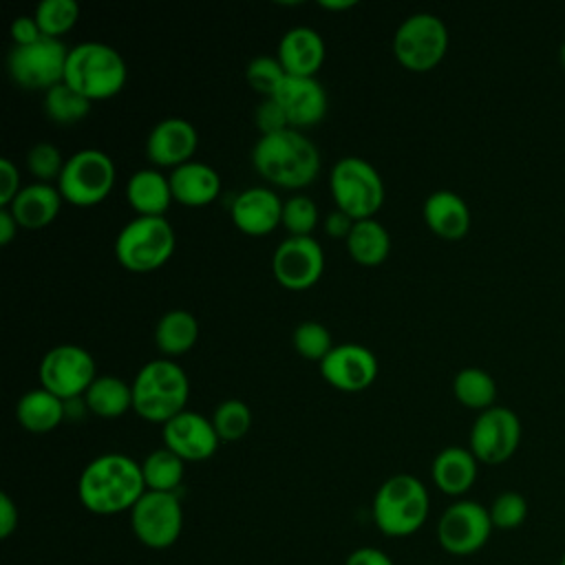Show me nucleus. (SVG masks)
Wrapping results in <instances>:
<instances>
[{"label": "nucleus", "instance_id": "1", "mask_svg": "<svg viewBox=\"0 0 565 565\" xmlns=\"http://www.w3.org/2000/svg\"><path fill=\"white\" fill-rule=\"evenodd\" d=\"M146 490L141 463L124 452L97 455L77 479L79 503L93 514L130 512Z\"/></svg>", "mask_w": 565, "mask_h": 565}, {"label": "nucleus", "instance_id": "2", "mask_svg": "<svg viewBox=\"0 0 565 565\" xmlns=\"http://www.w3.org/2000/svg\"><path fill=\"white\" fill-rule=\"evenodd\" d=\"M254 170L274 185L296 190L309 185L320 172L316 143L296 128L258 137L252 148Z\"/></svg>", "mask_w": 565, "mask_h": 565}, {"label": "nucleus", "instance_id": "3", "mask_svg": "<svg viewBox=\"0 0 565 565\" xmlns=\"http://www.w3.org/2000/svg\"><path fill=\"white\" fill-rule=\"evenodd\" d=\"M132 411L157 424H166L185 411L190 397V380L181 364L172 358L146 362L132 380Z\"/></svg>", "mask_w": 565, "mask_h": 565}, {"label": "nucleus", "instance_id": "4", "mask_svg": "<svg viewBox=\"0 0 565 565\" xmlns=\"http://www.w3.org/2000/svg\"><path fill=\"white\" fill-rule=\"evenodd\" d=\"M428 510L430 499L426 486L406 472L382 481L371 505L377 530L391 539L415 534L428 519Z\"/></svg>", "mask_w": 565, "mask_h": 565}, {"label": "nucleus", "instance_id": "5", "mask_svg": "<svg viewBox=\"0 0 565 565\" xmlns=\"http://www.w3.org/2000/svg\"><path fill=\"white\" fill-rule=\"evenodd\" d=\"M126 77V62L110 44L88 40L68 49L64 82L90 102L117 95Z\"/></svg>", "mask_w": 565, "mask_h": 565}, {"label": "nucleus", "instance_id": "6", "mask_svg": "<svg viewBox=\"0 0 565 565\" xmlns=\"http://www.w3.org/2000/svg\"><path fill=\"white\" fill-rule=\"evenodd\" d=\"M177 234L166 216H135L115 238V256L128 271L159 269L174 252Z\"/></svg>", "mask_w": 565, "mask_h": 565}, {"label": "nucleus", "instance_id": "7", "mask_svg": "<svg viewBox=\"0 0 565 565\" xmlns=\"http://www.w3.org/2000/svg\"><path fill=\"white\" fill-rule=\"evenodd\" d=\"M329 190L335 207L353 221L373 218L384 203V181L380 172L362 157H342L329 172Z\"/></svg>", "mask_w": 565, "mask_h": 565}, {"label": "nucleus", "instance_id": "8", "mask_svg": "<svg viewBox=\"0 0 565 565\" xmlns=\"http://www.w3.org/2000/svg\"><path fill=\"white\" fill-rule=\"evenodd\" d=\"M115 163L99 148H82L73 152L57 179V190L73 205H95L104 201L115 185Z\"/></svg>", "mask_w": 565, "mask_h": 565}, {"label": "nucleus", "instance_id": "9", "mask_svg": "<svg viewBox=\"0 0 565 565\" xmlns=\"http://www.w3.org/2000/svg\"><path fill=\"white\" fill-rule=\"evenodd\" d=\"M448 49V29L435 13L408 15L393 35V53L408 71H430Z\"/></svg>", "mask_w": 565, "mask_h": 565}, {"label": "nucleus", "instance_id": "10", "mask_svg": "<svg viewBox=\"0 0 565 565\" xmlns=\"http://www.w3.org/2000/svg\"><path fill=\"white\" fill-rule=\"evenodd\" d=\"M68 49L57 38L42 35L26 46H13L7 55L9 77L26 90H49L64 82Z\"/></svg>", "mask_w": 565, "mask_h": 565}, {"label": "nucleus", "instance_id": "11", "mask_svg": "<svg viewBox=\"0 0 565 565\" xmlns=\"http://www.w3.org/2000/svg\"><path fill=\"white\" fill-rule=\"evenodd\" d=\"M130 527L137 541L150 550L174 545L183 530V508L177 492L146 490L130 510Z\"/></svg>", "mask_w": 565, "mask_h": 565}, {"label": "nucleus", "instance_id": "12", "mask_svg": "<svg viewBox=\"0 0 565 565\" xmlns=\"http://www.w3.org/2000/svg\"><path fill=\"white\" fill-rule=\"evenodd\" d=\"M95 371V360L84 347L57 344L40 360V384L66 402L84 397L97 377Z\"/></svg>", "mask_w": 565, "mask_h": 565}, {"label": "nucleus", "instance_id": "13", "mask_svg": "<svg viewBox=\"0 0 565 565\" xmlns=\"http://www.w3.org/2000/svg\"><path fill=\"white\" fill-rule=\"evenodd\" d=\"M492 530L488 508L472 499H459L441 512L437 541L441 550L452 556H470L488 543Z\"/></svg>", "mask_w": 565, "mask_h": 565}, {"label": "nucleus", "instance_id": "14", "mask_svg": "<svg viewBox=\"0 0 565 565\" xmlns=\"http://www.w3.org/2000/svg\"><path fill=\"white\" fill-rule=\"evenodd\" d=\"M470 452L477 461L497 466L508 461L521 441V419L505 406H490L477 415L470 428Z\"/></svg>", "mask_w": 565, "mask_h": 565}, {"label": "nucleus", "instance_id": "15", "mask_svg": "<svg viewBox=\"0 0 565 565\" xmlns=\"http://www.w3.org/2000/svg\"><path fill=\"white\" fill-rule=\"evenodd\" d=\"M271 271L285 289H309L324 271V252L313 236H287L274 249Z\"/></svg>", "mask_w": 565, "mask_h": 565}, {"label": "nucleus", "instance_id": "16", "mask_svg": "<svg viewBox=\"0 0 565 565\" xmlns=\"http://www.w3.org/2000/svg\"><path fill=\"white\" fill-rule=\"evenodd\" d=\"M320 373L333 388L358 393L369 388L377 377V358L364 344L342 342L320 362Z\"/></svg>", "mask_w": 565, "mask_h": 565}, {"label": "nucleus", "instance_id": "17", "mask_svg": "<svg viewBox=\"0 0 565 565\" xmlns=\"http://www.w3.org/2000/svg\"><path fill=\"white\" fill-rule=\"evenodd\" d=\"M161 437L163 446L183 461H205L221 444L212 419L188 408L161 424Z\"/></svg>", "mask_w": 565, "mask_h": 565}, {"label": "nucleus", "instance_id": "18", "mask_svg": "<svg viewBox=\"0 0 565 565\" xmlns=\"http://www.w3.org/2000/svg\"><path fill=\"white\" fill-rule=\"evenodd\" d=\"M271 97L278 102L289 126L296 130H305L322 121L329 106L327 90L316 77L285 75Z\"/></svg>", "mask_w": 565, "mask_h": 565}, {"label": "nucleus", "instance_id": "19", "mask_svg": "<svg viewBox=\"0 0 565 565\" xmlns=\"http://www.w3.org/2000/svg\"><path fill=\"white\" fill-rule=\"evenodd\" d=\"M199 146V132L194 124L183 117H166L157 121L146 137V157L154 166L177 168L192 161Z\"/></svg>", "mask_w": 565, "mask_h": 565}, {"label": "nucleus", "instance_id": "20", "mask_svg": "<svg viewBox=\"0 0 565 565\" xmlns=\"http://www.w3.org/2000/svg\"><path fill=\"white\" fill-rule=\"evenodd\" d=\"M282 203L274 190L252 185L234 196L230 214L243 234L265 236L282 223Z\"/></svg>", "mask_w": 565, "mask_h": 565}, {"label": "nucleus", "instance_id": "21", "mask_svg": "<svg viewBox=\"0 0 565 565\" xmlns=\"http://www.w3.org/2000/svg\"><path fill=\"white\" fill-rule=\"evenodd\" d=\"M324 40L313 26H291L278 42V60L287 75L316 77L324 62Z\"/></svg>", "mask_w": 565, "mask_h": 565}, {"label": "nucleus", "instance_id": "22", "mask_svg": "<svg viewBox=\"0 0 565 565\" xmlns=\"http://www.w3.org/2000/svg\"><path fill=\"white\" fill-rule=\"evenodd\" d=\"M422 214L433 234L457 241L470 230V207L452 190H435L426 196Z\"/></svg>", "mask_w": 565, "mask_h": 565}, {"label": "nucleus", "instance_id": "23", "mask_svg": "<svg viewBox=\"0 0 565 565\" xmlns=\"http://www.w3.org/2000/svg\"><path fill=\"white\" fill-rule=\"evenodd\" d=\"M172 196L183 205H207L221 192V177L218 172L203 161H185L168 174Z\"/></svg>", "mask_w": 565, "mask_h": 565}, {"label": "nucleus", "instance_id": "24", "mask_svg": "<svg viewBox=\"0 0 565 565\" xmlns=\"http://www.w3.org/2000/svg\"><path fill=\"white\" fill-rule=\"evenodd\" d=\"M62 201L64 199H62L57 185L33 181V183L24 185L7 207L11 210V214L15 216L20 227L40 230L57 216Z\"/></svg>", "mask_w": 565, "mask_h": 565}, {"label": "nucleus", "instance_id": "25", "mask_svg": "<svg viewBox=\"0 0 565 565\" xmlns=\"http://www.w3.org/2000/svg\"><path fill=\"white\" fill-rule=\"evenodd\" d=\"M477 457L470 452V448L461 446H448L439 450L430 466L433 483L450 497H459L468 492L477 479Z\"/></svg>", "mask_w": 565, "mask_h": 565}, {"label": "nucleus", "instance_id": "26", "mask_svg": "<svg viewBox=\"0 0 565 565\" xmlns=\"http://www.w3.org/2000/svg\"><path fill=\"white\" fill-rule=\"evenodd\" d=\"M126 199L139 216H163L174 196L166 174L154 168H141L128 177Z\"/></svg>", "mask_w": 565, "mask_h": 565}, {"label": "nucleus", "instance_id": "27", "mask_svg": "<svg viewBox=\"0 0 565 565\" xmlns=\"http://www.w3.org/2000/svg\"><path fill=\"white\" fill-rule=\"evenodd\" d=\"M66 415V402L46 388L26 391L15 404V417L31 433H49L60 426Z\"/></svg>", "mask_w": 565, "mask_h": 565}, {"label": "nucleus", "instance_id": "28", "mask_svg": "<svg viewBox=\"0 0 565 565\" xmlns=\"http://www.w3.org/2000/svg\"><path fill=\"white\" fill-rule=\"evenodd\" d=\"M344 241L349 256L366 267L380 265L391 252V236L377 218L355 221Z\"/></svg>", "mask_w": 565, "mask_h": 565}, {"label": "nucleus", "instance_id": "29", "mask_svg": "<svg viewBox=\"0 0 565 565\" xmlns=\"http://www.w3.org/2000/svg\"><path fill=\"white\" fill-rule=\"evenodd\" d=\"M196 338L199 322L194 313H190L188 309L166 311L154 327V344L159 347V351L166 353V358H174L190 351L196 344Z\"/></svg>", "mask_w": 565, "mask_h": 565}, {"label": "nucleus", "instance_id": "30", "mask_svg": "<svg viewBox=\"0 0 565 565\" xmlns=\"http://www.w3.org/2000/svg\"><path fill=\"white\" fill-rule=\"evenodd\" d=\"M84 404L99 417H119L132 408V386L117 375H97L84 393Z\"/></svg>", "mask_w": 565, "mask_h": 565}, {"label": "nucleus", "instance_id": "31", "mask_svg": "<svg viewBox=\"0 0 565 565\" xmlns=\"http://www.w3.org/2000/svg\"><path fill=\"white\" fill-rule=\"evenodd\" d=\"M452 393L463 406L481 413V411L494 406L497 382L486 369L463 366L452 377Z\"/></svg>", "mask_w": 565, "mask_h": 565}, {"label": "nucleus", "instance_id": "32", "mask_svg": "<svg viewBox=\"0 0 565 565\" xmlns=\"http://www.w3.org/2000/svg\"><path fill=\"white\" fill-rule=\"evenodd\" d=\"M141 472L148 490L157 492H177L183 481L185 461L174 455L170 448H157L148 452L141 461Z\"/></svg>", "mask_w": 565, "mask_h": 565}, {"label": "nucleus", "instance_id": "33", "mask_svg": "<svg viewBox=\"0 0 565 565\" xmlns=\"http://www.w3.org/2000/svg\"><path fill=\"white\" fill-rule=\"evenodd\" d=\"M42 104H44V113L51 121H55L60 126H71L90 113L93 102L88 97H84L82 93H77L75 88H71L66 82H60L44 93Z\"/></svg>", "mask_w": 565, "mask_h": 565}, {"label": "nucleus", "instance_id": "34", "mask_svg": "<svg viewBox=\"0 0 565 565\" xmlns=\"http://www.w3.org/2000/svg\"><path fill=\"white\" fill-rule=\"evenodd\" d=\"M42 35L57 38L71 31L79 18V4L75 0H42L33 13Z\"/></svg>", "mask_w": 565, "mask_h": 565}, {"label": "nucleus", "instance_id": "35", "mask_svg": "<svg viewBox=\"0 0 565 565\" xmlns=\"http://www.w3.org/2000/svg\"><path fill=\"white\" fill-rule=\"evenodd\" d=\"M212 424L221 441H236L241 439L252 426V411L243 399L230 397L216 404L212 413Z\"/></svg>", "mask_w": 565, "mask_h": 565}, {"label": "nucleus", "instance_id": "36", "mask_svg": "<svg viewBox=\"0 0 565 565\" xmlns=\"http://www.w3.org/2000/svg\"><path fill=\"white\" fill-rule=\"evenodd\" d=\"M291 342H294L296 353H300L302 358L313 360V362H322L327 358V353L335 347L333 340H331L329 329L322 322H318V320L300 322L294 329Z\"/></svg>", "mask_w": 565, "mask_h": 565}, {"label": "nucleus", "instance_id": "37", "mask_svg": "<svg viewBox=\"0 0 565 565\" xmlns=\"http://www.w3.org/2000/svg\"><path fill=\"white\" fill-rule=\"evenodd\" d=\"M318 223V205L307 194H294L282 203V225L289 236H311Z\"/></svg>", "mask_w": 565, "mask_h": 565}, {"label": "nucleus", "instance_id": "38", "mask_svg": "<svg viewBox=\"0 0 565 565\" xmlns=\"http://www.w3.org/2000/svg\"><path fill=\"white\" fill-rule=\"evenodd\" d=\"M488 512H490L492 527H497V530H516L527 519V501L521 492L505 490V492H499L492 499Z\"/></svg>", "mask_w": 565, "mask_h": 565}, {"label": "nucleus", "instance_id": "39", "mask_svg": "<svg viewBox=\"0 0 565 565\" xmlns=\"http://www.w3.org/2000/svg\"><path fill=\"white\" fill-rule=\"evenodd\" d=\"M285 75H287V73H285L280 60H278V57H271V55H256V57L249 60L247 66H245V79H247V84H249L256 93H260L263 97H271Z\"/></svg>", "mask_w": 565, "mask_h": 565}, {"label": "nucleus", "instance_id": "40", "mask_svg": "<svg viewBox=\"0 0 565 565\" xmlns=\"http://www.w3.org/2000/svg\"><path fill=\"white\" fill-rule=\"evenodd\" d=\"M64 163L66 159L62 157L60 148H55L49 141H38L26 152V168L35 177V181H42V183H51V181L57 183Z\"/></svg>", "mask_w": 565, "mask_h": 565}, {"label": "nucleus", "instance_id": "41", "mask_svg": "<svg viewBox=\"0 0 565 565\" xmlns=\"http://www.w3.org/2000/svg\"><path fill=\"white\" fill-rule=\"evenodd\" d=\"M254 121H256V128L260 132V137L265 135H276L285 128H291L282 108L278 106V102L274 97H263L256 106V113H254Z\"/></svg>", "mask_w": 565, "mask_h": 565}, {"label": "nucleus", "instance_id": "42", "mask_svg": "<svg viewBox=\"0 0 565 565\" xmlns=\"http://www.w3.org/2000/svg\"><path fill=\"white\" fill-rule=\"evenodd\" d=\"M20 190L22 185H20L18 166L9 157H2L0 159V205L7 207Z\"/></svg>", "mask_w": 565, "mask_h": 565}, {"label": "nucleus", "instance_id": "43", "mask_svg": "<svg viewBox=\"0 0 565 565\" xmlns=\"http://www.w3.org/2000/svg\"><path fill=\"white\" fill-rule=\"evenodd\" d=\"M42 38V31L35 22L33 15H20L11 22V40H13V46H26V44H33Z\"/></svg>", "mask_w": 565, "mask_h": 565}, {"label": "nucleus", "instance_id": "44", "mask_svg": "<svg viewBox=\"0 0 565 565\" xmlns=\"http://www.w3.org/2000/svg\"><path fill=\"white\" fill-rule=\"evenodd\" d=\"M344 565H395V563L380 547H358L347 556Z\"/></svg>", "mask_w": 565, "mask_h": 565}, {"label": "nucleus", "instance_id": "45", "mask_svg": "<svg viewBox=\"0 0 565 565\" xmlns=\"http://www.w3.org/2000/svg\"><path fill=\"white\" fill-rule=\"evenodd\" d=\"M18 519H20L18 505L13 503V499L7 492H2L0 494V536L2 539H9L15 532Z\"/></svg>", "mask_w": 565, "mask_h": 565}, {"label": "nucleus", "instance_id": "46", "mask_svg": "<svg viewBox=\"0 0 565 565\" xmlns=\"http://www.w3.org/2000/svg\"><path fill=\"white\" fill-rule=\"evenodd\" d=\"M353 218L347 214V212H342L340 207H335V210H331L327 216H324V232L329 234V236H333V238H347L349 236V232H351V227H353Z\"/></svg>", "mask_w": 565, "mask_h": 565}, {"label": "nucleus", "instance_id": "47", "mask_svg": "<svg viewBox=\"0 0 565 565\" xmlns=\"http://www.w3.org/2000/svg\"><path fill=\"white\" fill-rule=\"evenodd\" d=\"M18 221L9 207H0V245H9L18 234Z\"/></svg>", "mask_w": 565, "mask_h": 565}, {"label": "nucleus", "instance_id": "48", "mask_svg": "<svg viewBox=\"0 0 565 565\" xmlns=\"http://www.w3.org/2000/svg\"><path fill=\"white\" fill-rule=\"evenodd\" d=\"M353 4H355L353 0H335V2H331V0H322V2H320V7L331 9V11H338V9H351Z\"/></svg>", "mask_w": 565, "mask_h": 565}, {"label": "nucleus", "instance_id": "49", "mask_svg": "<svg viewBox=\"0 0 565 565\" xmlns=\"http://www.w3.org/2000/svg\"><path fill=\"white\" fill-rule=\"evenodd\" d=\"M558 62H561V66L565 68V42H563L561 49H558Z\"/></svg>", "mask_w": 565, "mask_h": 565}, {"label": "nucleus", "instance_id": "50", "mask_svg": "<svg viewBox=\"0 0 565 565\" xmlns=\"http://www.w3.org/2000/svg\"><path fill=\"white\" fill-rule=\"evenodd\" d=\"M558 565H565V552H563V556H561V561H558Z\"/></svg>", "mask_w": 565, "mask_h": 565}]
</instances>
